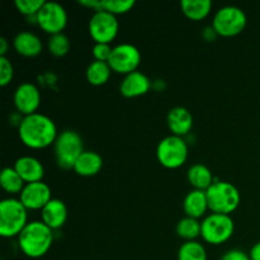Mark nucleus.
Returning <instances> with one entry per match:
<instances>
[{"instance_id": "7", "label": "nucleus", "mask_w": 260, "mask_h": 260, "mask_svg": "<svg viewBox=\"0 0 260 260\" xmlns=\"http://www.w3.org/2000/svg\"><path fill=\"white\" fill-rule=\"evenodd\" d=\"M246 14L243 9L234 5L222 7L215 13L212 28L222 37H233L243 32L246 27Z\"/></svg>"}, {"instance_id": "10", "label": "nucleus", "mask_w": 260, "mask_h": 260, "mask_svg": "<svg viewBox=\"0 0 260 260\" xmlns=\"http://www.w3.org/2000/svg\"><path fill=\"white\" fill-rule=\"evenodd\" d=\"M140 62H141V52L136 46L131 43H121L113 47L111 58L108 61L112 71L124 75L137 71Z\"/></svg>"}, {"instance_id": "24", "label": "nucleus", "mask_w": 260, "mask_h": 260, "mask_svg": "<svg viewBox=\"0 0 260 260\" xmlns=\"http://www.w3.org/2000/svg\"><path fill=\"white\" fill-rule=\"evenodd\" d=\"M0 183H2V187L5 192L10 193V194H18V193H22L23 188H24L25 183L24 180L20 178V175L18 174L17 170L14 168H4L2 170V174H0Z\"/></svg>"}, {"instance_id": "21", "label": "nucleus", "mask_w": 260, "mask_h": 260, "mask_svg": "<svg viewBox=\"0 0 260 260\" xmlns=\"http://www.w3.org/2000/svg\"><path fill=\"white\" fill-rule=\"evenodd\" d=\"M188 182L194 189L207 190L215 183L212 172L203 164H194L188 170Z\"/></svg>"}, {"instance_id": "8", "label": "nucleus", "mask_w": 260, "mask_h": 260, "mask_svg": "<svg viewBox=\"0 0 260 260\" xmlns=\"http://www.w3.org/2000/svg\"><path fill=\"white\" fill-rule=\"evenodd\" d=\"M156 156L160 164L168 169L180 168L188 157L187 142L183 137L170 135L159 142L156 149Z\"/></svg>"}, {"instance_id": "12", "label": "nucleus", "mask_w": 260, "mask_h": 260, "mask_svg": "<svg viewBox=\"0 0 260 260\" xmlns=\"http://www.w3.org/2000/svg\"><path fill=\"white\" fill-rule=\"evenodd\" d=\"M19 200L27 210H42L52 200V197L50 187L41 180L25 184Z\"/></svg>"}, {"instance_id": "26", "label": "nucleus", "mask_w": 260, "mask_h": 260, "mask_svg": "<svg viewBox=\"0 0 260 260\" xmlns=\"http://www.w3.org/2000/svg\"><path fill=\"white\" fill-rule=\"evenodd\" d=\"M177 234L185 241H193L201 235V222L197 218L185 216L177 223Z\"/></svg>"}, {"instance_id": "5", "label": "nucleus", "mask_w": 260, "mask_h": 260, "mask_svg": "<svg viewBox=\"0 0 260 260\" xmlns=\"http://www.w3.org/2000/svg\"><path fill=\"white\" fill-rule=\"evenodd\" d=\"M53 145L56 162L62 169H73L76 160L84 152L83 139L73 129H65L61 132Z\"/></svg>"}, {"instance_id": "11", "label": "nucleus", "mask_w": 260, "mask_h": 260, "mask_svg": "<svg viewBox=\"0 0 260 260\" xmlns=\"http://www.w3.org/2000/svg\"><path fill=\"white\" fill-rule=\"evenodd\" d=\"M118 28L116 15L104 10L94 12L89 20V33L95 43H111L116 38Z\"/></svg>"}, {"instance_id": "31", "label": "nucleus", "mask_w": 260, "mask_h": 260, "mask_svg": "<svg viewBox=\"0 0 260 260\" xmlns=\"http://www.w3.org/2000/svg\"><path fill=\"white\" fill-rule=\"evenodd\" d=\"M112 51H113V47H111L109 43H95L93 47V56L96 61L108 62Z\"/></svg>"}, {"instance_id": "17", "label": "nucleus", "mask_w": 260, "mask_h": 260, "mask_svg": "<svg viewBox=\"0 0 260 260\" xmlns=\"http://www.w3.org/2000/svg\"><path fill=\"white\" fill-rule=\"evenodd\" d=\"M168 126L175 136H185L193 127L192 113L184 107H174L168 113Z\"/></svg>"}, {"instance_id": "34", "label": "nucleus", "mask_w": 260, "mask_h": 260, "mask_svg": "<svg viewBox=\"0 0 260 260\" xmlns=\"http://www.w3.org/2000/svg\"><path fill=\"white\" fill-rule=\"evenodd\" d=\"M8 48H9V45H8L7 38L0 37V57L5 56V53L8 52Z\"/></svg>"}, {"instance_id": "15", "label": "nucleus", "mask_w": 260, "mask_h": 260, "mask_svg": "<svg viewBox=\"0 0 260 260\" xmlns=\"http://www.w3.org/2000/svg\"><path fill=\"white\" fill-rule=\"evenodd\" d=\"M42 222L46 223L51 230H57L65 225L68 220V207L65 203L57 198H52L41 210Z\"/></svg>"}, {"instance_id": "20", "label": "nucleus", "mask_w": 260, "mask_h": 260, "mask_svg": "<svg viewBox=\"0 0 260 260\" xmlns=\"http://www.w3.org/2000/svg\"><path fill=\"white\" fill-rule=\"evenodd\" d=\"M103 159L95 151H84L74 165V172L81 177H93L102 170Z\"/></svg>"}, {"instance_id": "30", "label": "nucleus", "mask_w": 260, "mask_h": 260, "mask_svg": "<svg viewBox=\"0 0 260 260\" xmlns=\"http://www.w3.org/2000/svg\"><path fill=\"white\" fill-rule=\"evenodd\" d=\"M14 76V68L7 56L0 57V85L7 86Z\"/></svg>"}, {"instance_id": "6", "label": "nucleus", "mask_w": 260, "mask_h": 260, "mask_svg": "<svg viewBox=\"0 0 260 260\" xmlns=\"http://www.w3.org/2000/svg\"><path fill=\"white\" fill-rule=\"evenodd\" d=\"M235 223L230 215L211 213L201 222V236L203 240L212 245L226 243L233 236Z\"/></svg>"}, {"instance_id": "27", "label": "nucleus", "mask_w": 260, "mask_h": 260, "mask_svg": "<svg viewBox=\"0 0 260 260\" xmlns=\"http://www.w3.org/2000/svg\"><path fill=\"white\" fill-rule=\"evenodd\" d=\"M134 7L135 0H99V10H104L113 15L124 14L132 10Z\"/></svg>"}, {"instance_id": "23", "label": "nucleus", "mask_w": 260, "mask_h": 260, "mask_svg": "<svg viewBox=\"0 0 260 260\" xmlns=\"http://www.w3.org/2000/svg\"><path fill=\"white\" fill-rule=\"evenodd\" d=\"M112 74V69L108 62H103V61L94 60L93 62L89 63L88 69H86V80L91 85H103L109 80Z\"/></svg>"}, {"instance_id": "9", "label": "nucleus", "mask_w": 260, "mask_h": 260, "mask_svg": "<svg viewBox=\"0 0 260 260\" xmlns=\"http://www.w3.org/2000/svg\"><path fill=\"white\" fill-rule=\"evenodd\" d=\"M36 22L46 33L57 35L62 33L68 24V13L58 3L46 2L36 15Z\"/></svg>"}, {"instance_id": "4", "label": "nucleus", "mask_w": 260, "mask_h": 260, "mask_svg": "<svg viewBox=\"0 0 260 260\" xmlns=\"http://www.w3.org/2000/svg\"><path fill=\"white\" fill-rule=\"evenodd\" d=\"M208 208L213 213L230 215L240 205V192L230 182L215 180L212 185L206 190Z\"/></svg>"}, {"instance_id": "32", "label": "nucleus", "mask_w": 260, "mask_h": 260, "mask_svg": "<svg viewBox=\"0 0 260 260\" xmlns=\"http://www.w3.org/2000/svg\"><path fill=\"white\" fill-rule=\"evenodd\" d=\"M220 260H251V259L250 256H249V254L244 253L243 250L233 249V250H229L228 253L223 254Z\"/></svg>"}, {"instance_id": "33", "label": "nucleus", "mask_w": 260, "mask_h": 260, "mask_svg": "<svg viewBox=\"0 0 260 260\" xmlns=\"http://www.w3.org/2000/svg\"><path fill=\"white\" fill-rule=\"evenodd\" d=\"M249 256H250L251 260H260V241H258V243L250 249Z\"/></svg>"}, {"instance_id": "25", "label": "nucleus", "mask_w": 260, "mask_h": 260, "mask_svg": "<svg viewBox=\"0 0 260 260\" xmlns=\"http://www.w3.org/2000/svg\"><path fill=\"white\" fill-rule=\"evenodd\" d=\"M178 260H207V251L198 241H185L178 250Z\"/></svg>"}, {"instance_id": "13", "label": "nucleus", "mask_w": 260, "mask_h": 260, "mask_svg": "<svg viewBox=\"0 0 260 260\" xmlns=\"http://www.w3.org/2000/svg\"><path fill=\"white\" fill-rule=\"evenodd\" d=\"M14 104L18 112L24 116L37 113L41 104V93L37 86L32 83H23L15 89Z\"/></svg>"}, {"instance_id": "3", "label": "nucleus", "mask_w": 260, "mask_h": 260, "mask_svg": "<svg viewBox=\"0 0 260 260\" xmlns=\"http://www.w3.org/2000/svg\"><path fill=\"white\" fill-rule=\"evenodd\" d=\"M27 208L20 200L5 198L0 202V235L3 238L19 236L27 226Z\"/></svg>"}, {"instance_id": "18", "label": "nucleus", "mask_w": 260, "mask_h": 260, "mask_svg": "<svg viewBox=\"0 0 260 260\" xmlns=\"http://www.w3.org/2000/svg\"><path fill=\"white\" fill-rule=\"evenodd\" d=\"M13 47L17 51V53L24 57H36L42 51V41L33 32L23 30L14 37Z\"/></svg>"}, {"instance_id": "16", "label": "nucleus", "mask_w": 260, "mask_h": 260, "mask_svg": "<svg viewBox=\"0 0 260 260\" xmlns=\"http://www.w3.org/2000/svg\"><path fill=\"white\" fill-rule=\"evenodd\" d=\"M13 168L17 170V173L24 180L25 184L41 182L43 175H45V168H43L42 162L33 156L19 157V159H17Z\"/></svg>"}, {"instance_id": "22", "label": "nucleus", "mask_w": 260, "mask_h": 260, "mask_svg": "<svg viewBox=\"0 0 260 260\" xmlns=\"http://www.w3.org/2000/svg\"><path fill=\"white\" fill-rule=\"evenodd\" d=\"M180 8L187 18L192 20H202L207 17L212 9L210 0H182Z\"/></svg>"}, {"instance_id": "29", "label": "nucleus", "mask_w": 260, "mask_h": 260, "mask_svg": "<svg viewBox=\"0 0 260 260\" xmlns=\"http://www.w3.org/2000/svg\"><path fill=\"white\" fill-rule=\"evenodd\" d=\"M45 3V0H15V7L18 12L22 14L27 17H30V15L36 17Z\"/></svg>"}, {"instance_id": "2", "label": "nucleus", "mask_w": 260, "mask_h": 260, "mask_svg": "<svg viewBox=\"0 0 260 260\" xmlns=\"http://www.w3.org/2000/svg\"><path fill=\"white\" fill-rule=\"evenodd\" d=\"M53 243L52 230L42 221L28 222L18 236V244L28 258H41L51 249Z\"/></svg>"}, {"instance_id": "1", "label": "nucleus", "mask_w": 260, "mask_h": 260, "mask_svg": "<svg viewBox=\"0 0 260 260\" xmlns=\"http://www.w3.org/2000/svg\"><path fill=\"white\" fill-rule=\"evenodd\" d=\"M19 139L29 149H45L55 144L57 127L50 117L41 113L24 116L18 128Z\"/></svg>"}, {"instance_id": "14", "label": "nucleus", "mask_w": 260, "mask_h": 260, "mask_svg": "<svg viewBox=\"0 0 260 260\" xmlns=\"http://www.w3.org/2000/svg\"><path fill=\"white\" fill-rule=\"evenodd\" d=\"M151 88V81L141 71H134V73L124 75L119 85V91L126 98H136L146 94Z\"/></svg>"}, {"instance_id": "19", "label": "nucleus", "mask_w": 260, "mask_h": 260, "mask_svg": "<svg viewBox=\"0 0 260 260\" xmlns=\"http://www.w3.org/2000/svg\"><path fill=\"white\" fill-rule=\"evenodd\" d=\"M183 210L188 217L197 218V220L202 217L207 212V210H210L206 190H190L183 201Z\"/></svg>"}, {"instance_id": "28", "label": "nucleus", "mask_w": 260, "mask_h": 260, "mask_svg": "<svg viewBox=\"0 0 260 260\" xmlns=\"http://www.w3.org/2000/svg\"><path fill=\"white\" fill-rule=\"evenodd\" d=\"M48 51L56 57H62L70 51V40L65 33L52 35L48 40Z\"/></svg>"}]
</instances>
